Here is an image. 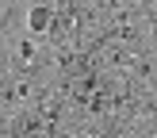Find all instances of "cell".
Here are the masks:
<instances>
[{
	"instance_id": "obj_1",
	"label": "cell",
	"mask_w": 157,
	"mask_h": 138,
	"mask_svg": "<svg viewBox=\"0 0 157 138\" xmlns=\"http://www.w3.org/2000/svg\"><path fill=\"white\" fill-rule=\"evenodd\" d=\"M27 31V4H8V12L0 15V35H19Z\"/></svg>"
}]
</instances>
